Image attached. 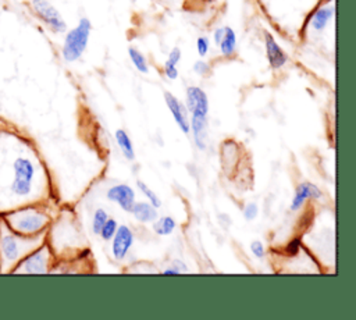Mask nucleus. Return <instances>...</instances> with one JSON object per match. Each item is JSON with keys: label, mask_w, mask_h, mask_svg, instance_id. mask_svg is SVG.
<instances>
[{"label": "nucleus", "mask_w": 356, "mask_h": 320, "mask_svg": "<svg viewBox=\"0 0 356 320\" xmlns=\"http://www.w3.org/2000/svg\"><path fill=\"white\" fill-rule=\"evenodd\" d=\"M186 110L191 114H206L209 113V99L206 92L199 86H189L186 89Z\"/></svg>", "instance_id": "11"}, {"label": "nucleus", "mask_w": 356, "mask_h": 320, "mask_svg": "<svg viewBox=\"0 0 356 320\" xmlns=\"http://www.w3.org/2000/svg\"><path fill=\"white\" fill-rule=\"evenodd\" d=\"M108 218V214L106 213V210L103 209H97L93 214V220H92V231L93 234L99 235L100 232V228L103 227V224L106 223V220Z\"/></svg>", "instance_id": "22"}, {"label": "nucleus", "mask_w": 356, "mask_h": 320, "mask_svg": "<svg viewBox=\"0 0 356 320\" xmlns=\"http://www.w3.org/2000/svg\"><path fill=\"white\" fill-rule=\"evenodd\" d=\"M181 57H182L181 49H179V47H174V49H171V51L168 53V58H167V60H168L170 63L178 65L179 61H181Z\"/></svg>", "instance_id": "29"}, {"label": "nucleus", "mask_w": 356, "mask_h": 320, "mask_svg": "<svg viewBox=\"0 0 356 320\" xmlns=\"http://www.w3.org/2000/svg\"><path fill=\"white\" fill-rule=\"evenodd\" d=\"M220 51L225 57H231L236 50V33L231 26H224V35L218 45Z\"/></svg>", "instance_id": "16"}, {"label": "nucleus", "mask_w": 356, "mask_h": 320, "mask_svg": "<svg viewBox=\"0 0 356 320\" xmlns=\"http://www.w3.org/2000/svg\"><path fill=\"white\" fill-rule=\"evenodd\" d=\"M250 252L253 253L254 257L257 259H263L266 256V249H264V245L260 242V241H253L250 243Z\"/></svg>", "instance_id": "25"}, {"label": "nucleus", "mask_w": 356, "mask_h": 320, "mask_svg": "<svg viewBox=\"0 0 356 320\" xmlns=\"http://www.w3.org/2000/svg\"><path fill=\"white\" fill-rule=\"evenodd\" d=\"M300 238H295V239H292L286 246H285V252H286V255H296L298 252H299V249H300Z\"/></svg>", "instance_id": "28"}, {"label": "nucleus", "mask_w": 356, "mask_h": 320, "mask_svg": "<svg viewBox=\"0 0 356 320\" xmlns=\"http://www.w3.org/2000/svg\"><path fill=\"white\" fill-rule=\"evenodd\" d=\"M106 198L117 203L124 211H129L135 203V191L128 184H117L107 189Z\"/></svg>", "instance_id": "8"}, {"label": "nucleus", "mask_w": 356, "mask_h": 320, "mask_svg": "<svg viewBox=\"0 0 356 320\" xmlns=\"http://www.w3.org/2000/svg\"><path fill=\"white\" fill-rule=\"evenodd\" d=\"M175 220L171 217V216H163V217H157L154 221H153V230L157 235H161V237H165V235H170L172 234V231L175 230Z\"/></svg>", "instance_id": "18"}, {"label": "nucleus", "mask_w": 356, "mask_h": 320, "mask_svg": "<svg viewBox=\"0 0 356 320\" xmlns=\"http://www.w3.org/2000/svg\"><path fill=\"white\" fill-rule=\"evenodd\" d=\"M164 100H165V104H167L170 113L172 114L174 121L177 122L178 128L184 134H189L191 129H189V120H188V110H186V107L171 92H164Z\"/></svg>", "instance_id": "10"}, {"label": "nucleus", "mask_w": 356, "mask_h": 320, "mask_svg": "<svg viewBox=\"0 0 356 320\" xmlns=\"http://www.w3.org/2000/svg\"><path fill=\"white\" fill-rule=\"evenodd\" d=\"M131 1H136V0H131Z\"/></svg>", "instance_id": "33"}, {"label": "nucleus", "mask_w": 356, "mask_h": 320, "mask_svg": "<svg viewBox=\"0 0 356 320\" xmlns=\"http://www.w3.org/2000/svg\"><path fill=\"white\" fill-rule=\"evenodd\" d=\"M171 266H172V267H175V269H177L179 273H186V271H188L186 266H185L182 262H179V260H174Z\"/></svg>", "instance_id": "31"}, {"label": "nucleus", "mask_w": 356, "mask_h": 320, "mask_svg": "<svg viewBox=\"0 0 356 320\" xmlns=\"http://www.w3.org/2000/svg\"><path fill=\"white\" fill-rule=\"evenodd\" d=\"M1 217L14 232L25 237L46 234L53 221V217L47 209V203L21 206L1 214Z\"/></svg>", "instance_id": "3"}, {"label": "nucleus", "mask_w": 356, "mask_h": 320, "mask_svg": "<svg viewBox=\"0 0 356 320\" xmlns=\"http://www.w3.org/2000/svg\"><path fill=\"white\" fill-rule=\"evenodd\" d=\"M136 186L139 188V191L145 195V198L147 199V202H150L156 209H159L160 206H161V200H160V198L156 195V192L154 191H152L143 181H136Z\"/></svg>", "instance_id": "20"}, {"label": "nucleus", "mask_w": 356, "mask_h": 320, "mask_svg": "<svg viewBox=\"0 0 356 320\" xmlns=\"http://www.w3.org/2000/svg\"><path fill=\"white\" fill-rule=\"evenodd\" d=\"M189 129L192 131L196 147L200 150H204L207 146V115L191 114Z\"/></svg>", "instance_id": "13"}, {"label": "nucleus", "mask_w": 356, "mask_h": 320, "mask_svg": "<svg viewBox=\"0 0 356 320\" xmlns=\"http://www.w3.org/2000/svg\"><path fill=\"white\" fill-rule=\"evenodd\" d=\"M49 171L33 142L11 127H0V216L51 199Z\"/></svg>", "instance_id": "1"}, {"label": "nucleus", "mask_w": 356, "mask_h": 320, "mask_svg": "<svg viewBox=\"0 0 356 320\" xmlns=\"http://www.w3.org/2000/svg\"><path fill=\"white\" fill-rule=\"evenodd\" d=\"M131 213L139 223L145 224L153 223L159 217L157 209L150 202H135L131 209Z\"/></svg>", "instance_id": "15"}, {"label": "nucleus", "mask_w": 356, "mask_h": 320, "mask_svg": "<svg viewBox=\"0 0 356 320\" xmlns=\"http://www.w3.org/2000/svg\"><path fill=\"white\" fill-rule=\"evenodd\" d=\"M56 256L46 241L28 253L13 270L11 274H47L53 273L56 266Z\"/></svg>", "instance_id": "5"}, {"label": "nucleus", "mask_w": 356, "mask_h": 320, "mask_svg": "<svg viewBox=\"0 0 356 320\" xmlns=\"http://www.w3.org/2000/svg\"><path fill=\"white\" fill-rule=\"evenodd\" d=\"M33 14L54 33L67 31V24L61 13L49 0H29Z\"/></svg>", "instance_id": "6"}, {"label": "nucleus", "mask_w": 356, "mask_h": 320, "mask_svg": "<svg viewBox=\"0 0 356 320\" xmlns=\"http://www.w3.org/2000/svg\"><path fill=\"white\" fill-rule=\"evenodd\" d=\"M128 56L134 64V67L142 72V74H147L149 72V65H147V60L146 57L135 47H129L128 49Z\"/></svg>", "instance_id": "19"}, {"label": "nucleus", "mask_w": 356, "mask_h": 320, "mask_svg": "<svg viewBox=\"0 0 356 320\" xmlns=\"http://www.w3.org/2000/svg\"><path fill=\"white\" fill-rule=\"evenodd\" d=\"M321 191L317 185L312 184V182H300L298 186H296V191H295V195L292 198V202H291V210L292 211H298L303 207L305 202L307 199H320L321 198Z\"/></svg>", "instance_id": "12"}, {"label": "nucleus", "mask_w": 356, "mask_h": 320, "mask_svg": "<svg viewBox=\"0 0 356 320\" xmlns=\"http://www.w3.org/2000/svg\"><path fill=\"white\" fill-rule=\"evenodd\" d=\"M90 31H92V24L88 18L83 17L78 21V24L72 29H70L65 33L63 47H61V56L64 61L74 63L82 57L89 42Z\"/></svg>", "instance_id": "4"}, {"label": "nucleus", "mask_w": 356, "mask_h": 320, "mask_svg": "<svg viewBox=\"0 0 356 320\" xmlns=\"http://www.w3.org/2000/svg\"><path fill=\"white\" fill-rule=\"evenodd\" d=\"M257 214H259V207H257V205L254 202H249V203L245 205V207H243V217H245V220L252 221V220H254L257 217Z\"/></svg>", "instance_id": "23"}, {"label": "nucleus", "mask_w": 356, "mask_h": 320, "mask_svg": "<svg viewBox=\"0 0 356 320\" xmlns=\"http://www.w3.org/2000/svg\"><path fill=\"white\" fill-rule=\"evenodd\" d=\"M46 241V234L25 237L14 232L0 216V274H11L17 264Z\"/></svg>", "instance_id": "2"}, {"label": "nucleus", "mask_w": 356, "mask_h": 320, "mask_svg": "<svg viewBox=\"0 0 356 320\" xmlns=\"http://www.w3.org/2000/svg\"><path fill=\"white\" fill-rule=\"evenodd\" d=\"M334 17V6L332 3L330 4H324L321 7H318L310 18V28L314 32H323L325 29V26L328 25V22L332 19Z\"/></svg>", "instance_id": "14"}, {"label": "nucleus", "mask_w": 356, "mask_h": 320, "mask_svg": "<svg viewBox=\"0 0 356 320\" xmlns=\"http://www.w3.org/2000/svg\"><path fill=\"white\" fill-rule=\"evenodd\" d=\"M117 221L114 220V218H107L106 220V223L103 224V227L100 228V232H99V235L102 237V239H104V241H111V238L114 237V234H115V231H117Z\"/></svg>", "instance_id": "21"}, {"label": "nucleus", "mask_w": 356, "mask_h": 320, "mask_svg": "<svg viewBox=\"0 0 356 320\" xmlns=\"http://www.w3.org/2000/svg\"><path fill=\"white\" fill-rule=\"evenodd\" d=\"M209 47H210V43H209V39L206 36H199L196 39V50H197V54L200 57L206 56L207 51H209Z\"/></svg>", "instance_id": "24"}, {"label": "nucleus", "mask_w": 356, "mask_h": 320, "mask_svg": "<svg viewBox=\"0 0 356 320\" xmlns=\"http://www.w3.org/2000/svg\"><path fill=\"white\" fill-rule=\"evenodd\" d=\"M115 142H117L118 147L121 149V152H122V154L127 160H134L135 159L134 145H132V141H131L129 135L127 134V131L117 129L115 131Z\"/></svg>", "instance_id": "17"}, {"label": "nucleus", "mask_w": 356, "mask_h": 320, "mask_svg": "<svg viewBox=\"0 0 356 320\" xmlns=\"http://www.w3.org/2000/svg\"><path fill=\"white\" fill-rule=\"evenodd\" d=\"M134 245V232L132 230L122 224L117 227L114 237L111 238V253L115 260H122L129 249Z\"/></svg>", "instance_id": "7"}, {"label": "nucleus", "mask_w": 356, "mask_h": 320, "mask_svg": "<svg viewBox=\"0 0 356 320\" xmlns=\"http://www.w3.org/2000/svg\"><path fill=\"white\" fill-rule=\"evenodd\" d=\"M264 47H266V56L270 67L273 70H280L288 63V56L282 50V47L277 43L274 36L270 32H264Z\"/></svg>", "instance_id": "9"}, {"label": "nucleus", "mask_w": 356, "mask_h": 320, "mask_svg": "<svg viewBox=\"0 0 356 320\" xmlns=\"http://www.w3.org/2000/svg\"><path fill=\"white\" fill-rule=\"evenodd\" d=\"M163 274H179V271L175 269V267H170V269H165L164 271H163Z\"/></svg>", "instance_id": "32"}, {"label": "nucleus", "mask_w": 356, "mask_h": 320, "mask_svg": "<svg viewBox=\"0 0 356 320\" xmlns=\"http://www.w3.org/2000/svg\"><path fill=\"white\" fill-rule=\"evenodd\" d=\"M164 74H165V77L168 79H177L178 78V68H177V65L167 60L164 63Z\"/></svg>", "instance_id": "26"}, {"label": "nucleus", "mask_w": 356, "mask_h": 320, "mask_svg": "<svg viewBox=\"0 0 356 320\" xmlns=\"http://www.w3.org/2000/svg\"><path fill=\"white\" fill-rule=\"evenodd\" d=\"M222 35H224V26H220V28H217L214 32H213V40H214V43L218 46L220 45V42H221V39H222Z\"/></svg>", "instance_id": "30"}, {"label": "nucleus", "mask_w": 356, "mask_h": 320, "mask_svg": "<svg viewBox=\"0 0 356 320\" xmlns=\"http://www.w3.org/2000/svg\"><path fill=\"white\" fill-rule=\"evenodd\" d=\"M193 71L197 74V75H206L209 71H210V65L203 61V60H197L195 64H193Z\"/></svg>", "instance_id": "27"}]
</instances>
